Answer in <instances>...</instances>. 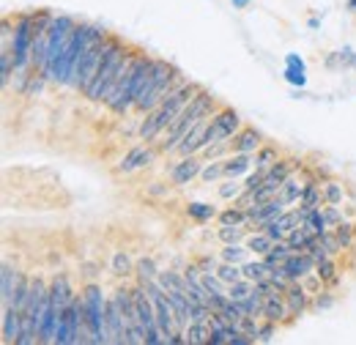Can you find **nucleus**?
Returning a JSON list of instances; mask_svg holds the SVG:
<instances>
[{
  "instance_id": "1",
  "label": "nucleus",
  "mask_w": 356,
  "mask_h": 345,
  "mask_svg": "<svg viewBox=\"0 0 356 345\" xmlns=\"http://www.w3.org/2000/svg\"><path fill=\"white\" fill-rule=\"evenodd\" d=\"M154 61H156V58H148L145 52H132V49H129L127 61H124L121 69H118L115 86H113L110 96H107V102H104L113 113H127L129 107H134L145 74L154 69Z\"/></svg>"
},
{
  "instance_id": "2",
  "label": "nucleus",
  "mask_w": 356,
  "mask_h": 345,
  "mask_svg": "<svg viewBox=\"0 0 356 345\" xmlns=\"http://www.w3.org/2000/svg\"><path fill=\"white\" fill-rule=\"evenodd\" d=\"M181 86H184V80L178 77L176 69H173L168 61L156 58V61H154V69H151V72L145 74V80H143L140 96H137V102H134V110H140V113L156 110V107Z\"/></svg>"
},
{
  "instance_id": "3",
  "label": "nucleus",
  "mask_w": 356,
  "mask_h": 345,
  "mask_svg": "<svg viewBox=\"0 0 356 345\" xmlns=\"http://www.w3.org/2000/svg\"><path fill=\"white\" fill-rule=\"evenodd\" d=\"M200 90H203V88L195 86V83H184L181 88H176V90H173V93H170V96H168L156 110H151V113H148V118H145V121H143V127H140V140H148V143H151V140H156L162 131L176 121L178 115H181V110H184V107H186V104H189Z\"/></svg>"
},
{
  "instance_id": "4",
  "label": "nucleus",
  "mask_w": 356,
  "mask_h": 345,
  "mask_svg": "<svg viewBox=\"0 0 356 345\" xmlns=\"http://www.w3.org/2000/svg\"><path fill=\"white\" fill-rule=\"evenodd\" d=\"M211 113H217V107H214V96H211L209 90H200V93L181 110V115H178L176 121L168 127V137H165V143L159 145V151L173 154L178 145H181V140L186 137V131L192 129L197 121H203L206 115H211Z\"/></svg>"
},
{
  "instance_id": "5",
  "label": "nucleus",
  "mask_w": 356,
  "mask_h": 345,
  "mask_svg": "<svg viewBox=\"0 0 356 345\" xmlns=\"http://www.w3.org/2000/svg\"><path fill=\"white\" fill-rule=\"evenodd\" d=\"M127 55H129V49L121 44L118 36H113V44H110V49H107V55H104V61H102V66H99V72H96V77H93L90 88L83 93V96L90 99V102H107L110 90H113V86H115L118 69H121V63L127 61Z\"/></svg>"
},
{
  "instance_id": "6",
  "label": "nucleus",
  "mask_w": 356,
  "mask_h": 345,
  "mask_svg": "<svg viewBox=\"0 0 356 345\" xmlns=\"http://www.w3.org/2000/svg\"><path fill=\"white\" fill-rule=\"evenodd\" d=\"M74 28H77V22H74V17H69V14H55L52 22H49L47 61H44V72H42L49 83H58V61H60L66 44H69V39H72Z\"/></svg>"
},
{
  "instance_id": "7",
  "label": "nucleus",
  "mask_w": 356,
  "mask_h": 345,
  "mask_svg": "<svg viewBox=\"0 0 356 345\" xmlns=\"http://www.w3.org/2000/svg\"><path fill=\"white\" fill-rule=\"evenodd\" d=\"M33 14H19L14 19V33H11V52H14V66L17 74H31L33 63H31V49H33Z\"/></svg>"
},
{
  "instance_id": "8",
  "label": "nucleus",
  "mask_w": 356,
  "mask_h": 345,
  "mask_svg": "<svg viewBox=\"0 0 356 345\" xmlns=\"http://www.w3.org/2000/svg\"><path fill=\"white\" fill-rule=\"evenodd\" d=\"M83 304H86V315H88L90 343L96 345L110 343V332H107V299H104L102 288L99 285H86Z\"/></svg>"
},
{
  "instance_id": "9",
  "label": "nucleus",
  "mask_w": 356,
  "mask_h": 345,
  "mask_svg": "<svg viewBox=\"0 0 356 345\" xmlns=\"http://www.w3.org/2000/svg\"><path fill=\"white\" fill-rule=\"evenodd\" d=\"M241 129V118L236 110L230 107H220L214 115H211V127H209V134H206V145L211 143H222V140H233Z\"/></svg>"
},
{
  "instance_id": "10",
  "label": "nucleus",
  "mask_w": 356,
  "mask_h": 345,
  "mask_svg": "<svg viewBox=\"0 0 356 345\" xmlns=\"http://www.w3.org/2000/svg\"><path fill=\"white\" fill-rule=\"evenodd\" d=\"M261 315L266 321H274V323H291V310H288V302H285V291L280 288H271L266 296H264V310Z\"/></svg>"
},
{
  "instance_id": "11",
  "label": "nucleus",
  "mask_w": 356,
  "mask_h": 345,
  "mask_svg": "<svg viewBox=\"0 0 356 345\" xmlns=\"http://www.w3.org/2000/svg\"><path fill=\"white\" fill-rule=\"evenodd\" d=\"M211 115H214V113H211ZM211 115H206L203 121H197L192 129L186 131V137L181 140V145L176 148L181 157H189V154H200V151L206 148V134H209V127H211Z\"/></svg>"
},
{
  "instance_id": "12",
  "label": "nucleus",
  "mask_w": 356,
  "mask_h": 345,
  "mask_svg": "<svg viewBox=\"0 0 356 345\" xmlns=\"http://www.w3.org/2000/svg\"><path fill=\"white\" fill-rule=\"evenodd\" d=\"M203 162H206V159H203V157H197V154L181 157V162L170 170V181H173L176 186H186V184H192L195 178H200Z\"/></svg>"
},
{
  "instance_id": "13",
  "label": "nucleus",
  "mask_w": 356,
  "mask_h": 345,
  "mask_svg": "<svg viewBox=\"0 0 356 345\" xmlns=\"http://www.w3.org/2000/svg\"><path fill=\"white\" fill-rule=\"evenodd\" d=\"M285 211V200L277 195V198H271V200H264V203H255L252 209H247V214H250V225L252 227H264L266 222L271 219H277V216Z\"/></svg>"
},
{
  "instance_id": "14",
  "label": "nucleus",
  "mask_w": 356,
  "mask_h": 345,
  "mask_svg": "<svg viewBox=\"0 0 356 345\" xmlns=\"http://www.w3.org/2000/svg\"><path fill=\"white\" fill-rule=\"evenodd\" d=\"M154 159H156V151H154L151 143L145 140L143 145H134L132 151L124 157V162L118 165V172H132V170H140V168H148Z\"/></svg>"
},
{
  "instance_id": "15",
  "label": "nucleus",
  "mask_w": 356,
  "mask_h": 345,
  "mask_svg": "<svg viewBox=\"0 0 356 345\" xmlns=\"http://www.w3.org/2000/svg\"><path fill=\"white\" fill-rule=\"evenodd\" d=\"M282 266H285V271H288V277H291L293 282H302L307 274L315 271V258L305 250V252H293Z\"/></svg>"
},
{
  "instance_id": "16",
  "label": "nucleus",
  "mask_w": 356,
  "mask_h": 345,
  "mask_svg": "<svg viewBox=\"0 0 356 345\" xmlns=\"http://www.w3.org/2000/svg\"><path fill=\"white\" fill-rule=\"evenodd\" d=\"M285 302H288V310H291V318H296L310 307V291L302 282H291L285 288Z\"/></svg>"
},
{
  "instance_id": "17",
  "label": "nucleus",
  "mask_w": 356,
  "mask_h": 345,
  "mask_svg": "<svg viewBox=\"0 0 356 345\" xmlns=\"http://www.w3.org/2000/svg\"><path fill=\"white\" fill-rule=\"evenodd\" d=\"M22 335V312L14 307H3V343H19Z\"/></svg>"
},
{
  "instance_id": "18",
  "label": "nucleus",
  "mask_w": 356,
  "mask_h": 345,
  "mask_svg": "<svg viewBox=\"0 0 356 345\" xmlns=\"http://www.w3.org/2000/svg\"><path fill=\"white\" fill-rule=\"evenodd\" d=\"M261 145H264L261 143V134L255 129H238V134L230 140L233 154H255Z\"/></svg>"
},
{
  "instance_id": "19",
  "label": "nucleus",
  "mask_w": 356,
  "mask_h": 345,
  "mask_svg": "<svg viewBox=\"0 0 356 345\" xmlns=\"http://www.w3.org/2000/svg\"><path fill=\"white\" fill-rule=\"evenodd\" d=\"M0 302L3 307H8L14 299V291H17V282H19V271L11 266V263H3V271H0Z\"/></svg>"
},
{
  "instance_id": "20",
  "label": "nucleus",
  "mask_w": 356,
  "mask_h": 345,
  "mask_svg": "<svg viewBox=\"0 0 356 345\" xmlns=\"http://www.w3.org/2000/svg\"><path fill=\"white\" fill-rule=\"evenodd\" d=\"M252 165H255L252 154H233V157H225V178H241L244 172H250Z\"/></svg>"
},
{
  "instance_id": "21",
  "label": "nucleus",
  "mask_w": 356,
  "mask_h": 345,
  "mask_svg": "<svg viewBox=\"0 0 356 345\" xmlns=\"http://www.w3.org/2000/svg\"><path fill=\"white\" fill-rule=\"evenodd\" d=\"M305 186H307V181H302L296 172H291V175L285 178L282 189H280V198L285 200V206H291V203H299V200H302V195H305Z\"/></svg>"
},
{
  "instance_id": "22",
  "label": "nucleus",
  "mask_w": 356,
  "mask_h": 345,
  "mask_svg": "<svg viewBox=\"0 0 356 345\" xmlns=\"http://www.w3.org/2000/svg\"><path fill=\"white\" fill-rule=\"evenodd\" d=\"M312 239H315V233H312L310 227H305V225L293 227V230L285 236V241H288V247H291L293 252H305L312 244Z\"/></svg>"
},
{
  "instance_id": "23",
  "label": "nucleus",
  "mask_w": 356,
  "mask_h": 345,
  "mask_svg": "<svg viewBox=\"0 0 356 345\" xmlns=\"http://www.w3.org/2000/svg\"><path fill=\"white\" fill-rule=\"evenodd\" d=\"M326 66L329 69H356V52L351 47L334 49V52L326 55Z\"/></svg>"
},
{
  "instance_id": "24",
  "label": "nucleus",
  "mask_w": 356,
  "mask_h": 345,
  "mask_svg": "<svg viewBox=\"0 0 356 345\" xmlns=\"http://www.w3.org/2000/svg\"><path fill=\"white\" fill-rule=\"evenodd\" d=\"M184 335H186V345H209L211 326L209 323H200V321H189V326L184 329Z\"/></svg>"
},
{
  "instance_id": "25",
  "label": "nucleus",
  "mask_w": 356,
  "mask_h": 345,
  "mask_svg": "<svg viewBox=\"0 0 356 345\" xmlns=\"http://www.w3.org/2000/svg\"><path fill=\"white\" fill-rule=\"evenodd\" d=\"M186 216L192 219V222H197V225H206V222H211L217 214V209L211 206V203H200V200H195V203H186Z\"/></svg>"
},
{
  "instance_id": "26",
  "label": "nucleus",
  "mask_w": 356,
  "mask_h": 345,
  "mask_svg": "<svg viewBox=\"0 0 356 345\" xmlns=\"http://www.w3.org/2000/svg\"><path fill=\"white\" fill-rule=\"evenodd\" d=\"M274 247V239L268 236L266 230H258V233H250L247 236V250L250 252H255L258 258H264V255H268V250Z\"/></svg>"
},
{
  "instance_id": "27",
  "label": "nucleus",
  "mask_w": 356,
  "mask_h": 345,
  "mask_svg": "<svg viewBox=\"0 0 356 345\" xmlns=\"http://www.w3.org/2000/svg\"><path fill=\"white\" fill-rule=\"evenodd\" d=\"M268 271H271V266H268L264 258L250 260V263H241V274H244V280H250V282H258V280L268 277Z\"/></svg>"
},
{
  "instance_id": "28",
  "label": "nucleus",
  "mask_w": 356,
  "mask_h": 345,
  "mask_svg": "<svg viewBox=\"0 0 356 345\" xmlns=\"http://www.w3.org/2000/svg\"><path fill=\"white\" fill-rule=\"evenodd\" d=\"M302 225H305V227H310L315 236H323V233L329 230V219H326V214H323V206L310 209V214H307V219H305Z\"/></svg>"
},
{
  "instance_id": "29",
  "label": "nucleus",
  "mask_w": 356,
  "mask_h": 345,
  "mask_svg": "<svg viewBox=\"0 0 356 345\" xmlns=\"http://www.w3.org/2000/svg\"><path fill=\"white\" fill-rule=\"evenodd\" d=\"M11 74H17L14 52H11V47H3V49H0V83H3V88H8Z\"/></svg>"
},
{
  "instance_id": "30",
  "label": "nucleus",
  "mask_w": 356,
  "mask_h": 345,
  "mask_svg": "<svg viewBox=\"0 0 356 345\" xmlns=\"http://www.w3.org/2000/svg\"><path fill=\"white\" fill-rule=\"evenodd\" d=\"M315 274L323 280V285H334V282L340 280V274H337V263L332 260V255L315 263Z\"/></svg>"
},
{
  "instance_id": "31",
  "label": "nucleus",
  "mask_w": 356,
  "mask_h": 345,
  "mask_svg": "<svg viewBox=\"0 0 356 345\" xmlns=\"http://www.w3.org/2000/svg\"><path fill=\"white\" fill-rule=\"evenodd\" d=\"M220 178H225V157L222 159H211V162H206L203 170H200V181H203V184H217Z\"/></svg>"
},
{
  "instance_id": "32",
  "label": "nucleus",
  "mask_w": 356,
  "mask_h": 345,
  "mask_svg": "<svg viewBox=\"0 0 356 345\" xmlns=\"http://www.w3.org/2000/svg\"><path fill=\"white\" fill-rule=\"evenodd\" d=\"M291 255H293V250L288 247V241H274V247L268 250V255H264V260L268 266H282Z\"/></svg>"
},
{
  "instance_id": "33",
  "label": "nucleus",
  "mask_w": 356,
  "mask_h": 345,
  "mask_svg": "<svg viewBox=\"0 0 356 345\" xmlns=\"http://www.w3.org/2000/svg\"><path fill=\"white\" fill-rule=\"evenodd\" d=\"M321 192H323V203H326V206H340V203H343V184H340V181L329 178V181L321 186Z\"/></svg>"
},
{
  "instance_id": "34",
  "label": "nucleus",
  "mask_w": 356,
  "mask_h": 345,
  "mask_svg": "<svg viewBox=\"0 0 356 345\" xmlns=\"http://www.w3.org/2000/svg\"><path fill=\"white\" fill-rule=\"evenodd\" d=\"M277 159H280V154H277V148H274V145H261V148L255 151V170L266 172Z\"/></svg>"
},
{
  "instance_id": "35",
  "label": "nucleus",
  "mask_w": 356,
  "mask_h": 345,
  "mask_svg": "<svg viewBox=\"0 0 356 345\" xmlns=\"http://www.w3.org/2000/svg\"><path fill=\"white\" fill-rule=\"evenodd\" d=\"M220 225H250V214H247V209H241L236 203V206L225 209L222 214H220Z\"/></svg>"
},
{
  "instance_id": "36",
  "label": "nucleus",
  "mask_w": 356,
  "mask_h": 345,
  "mask_svg": "<svg viewBox=\"0 0 356 345\" xmlns=\"http://www.w3.org/2000/svg\"><path fill=\"white\" fill-rule=\"evenodd\" d=\"M217 236L222 244H238L241 239H247V227L244 225H222Z\"/></svg>"
},
{
  "instance_id": "37",
  "label": "nucleus",
  "mask_w": 356,
  "mask_h": 345,
  "mask_svg": "<svg viewBox=\"0 0 356 345\" xmlns=\"http://www.w3.org/2000/svg\"><path fill=\"white\" fill-rule=\"evenodd\" d=\"M252 288H255V282L238 280V282H230V285H227V296H230L233 302H244V299L252 294Z\"/></svg>"
},
{
  "instance_id": "38",
  "label": "nucleus",
  "mask_w": 356,
  "mask_h": 345,
  "mask_svg": "<svg viewBox=\"0 0 356 345\" xmlns=\"http://www.w3.org/2000/svg\"><path fill=\"white\" fill-rule=\"evenodd\" d=\"M217 274H220V280H222L225 285L244 280V274H241V266H238V263H227V260H222V266L217 268Z\"/></svg>"
},
{
  "instance_id": "39",
  "label": "nucleus",
  "mask_w": 356,
  "mask_h": 345,
  "mask_svg": "<svg viewBox=\"0 0 356 345\" xmlns=\"http://www.w3.org/2000/svg\"><path fill=\"white\" fill-rule=\"evenodd\" d=\"M334 233H337V239H340V244H343V250H348V247H354V239H356V225L351 222H340V225H334Z\"/></svg>"
},
{
  "instance_id": "40",
  "label": "nucleus",
  "mask_w": 356,
  "mask_h": 345,
  "mask_svg": "<svg viewBox=\"0 0 356 345\" xmlns=\"http://www.w3.org/2000/svg\"><path fill=\"white\" fill-rule=\"evenodd\" d=\"M247 255H250V250L241 247V244H225V250H222V260H227V263H238V266L247 260Z\"/></svg>"
},
{
  "instance_id": "41",
  "label": "nucleus",
  "mask_w": 356,
  "mask_h": 345,
  "mask_svg": "<svg viewBox=\"0 0 356 345\" xmlns=\"http://www.w3.org/2000/svg\"><path fill=\"white\" fill-rule=\"evenodd\" d=\"M137 277H140V282H151V280H156L159 277V271H156V263L151 258H143L137 263Z\"/></svg>"
},
{
  "instance_id": "42",
  "label": "nucleus",
  "mask_w": 356,
  "mask_h": 345,
  "mask_svg": "<svg viewBox=\"0 0 356 345\" xmlns=\"http://www.w3.org/2000/svg\"><path fill=\"white\" fill-rule=\"evenodd\" d=\"M282 77H285V83H291L293 88H305L307 86V72H302V69H293V66H285V72H282Z\"/></svg>"
},
{
  "instance_id": "43",
  "label": "nucleus",
  "mask_w": 356,
  "mask_h": 345,
  "mask_svg": "<svg viewBox=\"0 0 356 345\" xmlns=\"http://www.w3.org/2000/svg\"><path fill=\"white\" fill-rule=\"evenodd\" d=\"M241 192H244V186L236 184V178H230V184H222V186H220V198H222V200H236Z\"/></svg>"
},
{
  "instance_id": "44",
  "label": "nucleus",
  "mask_w": 356,
  "mask_h": 345,
  "mask_svg": "<svg viewBox=\"0 0 356 345\" xmlns=\"http://www.w3.org/2000/svg\"><path fill=\"white\" fill-rule=\"evenodd\" d=\"M113 271L121 274V277H127V274L132 271V263H129V255H127V252H118V255L113 258Z\"/></svg>"
},
{
  "instance_id": "45",
  "label": "nucleus",
  "mask_w": 356,
  "mask_h": 345,
  "mask_svg": "<svg viewBox=\"0 0 356 345\" xmlns=\"http://www.w3.org/2000/svg\"><path fill=\"white\" fill-rule=\"evenodd\" d=\"M264 178H266V172L264 170H255L247 175V181H244V189H250V192H258L261 189V184H264Z\"/></svg>"
},
{
  "instance_id": "46",
  "label": "nucleus",
  "mask_w": 356,
  "mask_h": 345,
  "mask_svg": "<svg viewBox=\"0 0 356 345\" xmlns=\"http://www.w3.org/2000/svg\"><path fill=\"white\" fill-rule=\"evenodd\" d=\"M261 230H266V233L271 236V239H274V241H285V236H288V233H285V230H282V227H280L274 219H271V222H266Z\"/></svg>"
},
{
  "instance_id": "47",
  "label": "nucleus",
  "mask_w": 356,
  "mask_h": 345,
  "mask_svg": "<svg viewBox=\"0 0 356 345\" xmlns=\"http://www.w3.org/2000/svg\"><path fill=\"white\" fill-rule=\"evenodd\" d=\"M274 329H277V323H274V321H266V323L261 326V332H258V343H271V340H274Z\"/></svg>"
},
{
  "instance_id": "48",
  "label": "nucleus",
  "mask_w": 356,
  "mask_h": 345,
  "mask_svg": "<svg viewBox=\"0 0 356 345\" xmlns=\"http://www.w3.org/2000/svg\"><path fill=\"white\" fill-rule=\"evenodd\" d=\"M323 214L329 219V225H340L343 222V211H340V206H326L323 209Z\"/></svg>"
},
{
  "instance_id": "49",
  "label": "nucleus",
  "mask_w": 356,
  "mask_h": 345,
  "mask_svg": "<svg viewBox=\"0 0 356 345\" xmlns=\"http://www.w3.org/2000/svg\"><path fill=\"white\" fill-rule=\"evenodd\" d=\"M285 66H293V69H302V72H307V66H305V58H302V55H296V52H288V55H285Z\"/></svg>"
},
{
  "instance_id": "50",
  "label": "nucleus",
  "mask_w": 356,
  "mask_h": 345,
  "mask_svg": "<svg viewBox=\"0 0 356 345\" xmlns=\"http://www.w3.org/2000/svg\"><path fill=\"white\" fill-rule=\"evenodd\" d=\"M332 304H334V299H332L329 294H326V296H318V299H315V307H318V310H326V307H332Z\"/></svg>"
},
{
  "instance_id": "51",
  "label": "nucleus",
  "mask_w": 356,
  "mask_h": 345,
  "mask_svg": "<svg viewBox=\"0 0 356 345\" xmlns=\"http://www.w3.org/2000/svg\"><path fill=\"white\" fill-rule=\"evenodd\" d=\"M230 6H233V8H247L250 0H230Z\"/></svg>"
},
{
  "instance_id": "52",
  "label": "nucleus",
  "mask_w": 356,
  "mask_h": 345,
  "mask_svg": "<svg viewBox=\"0 0 356 345\" xmlns=\"http://www.w3.org/2000/svg\"><path fill=\"white\" fill-rule=\"evenodd\" d=\"M346 8H348L351 14H356V0H346Z\"/></svg>"
}]
</instances>
